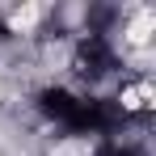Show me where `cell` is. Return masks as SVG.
<instances>
[{
  "instance_id": "obj_1",
  "label": "cell",
  "mask_w": 156,
  "mask_h": 156,
  "mask_svg": "<svg viewBox=\"0 0 156 156\" xmlns=\"http://www.w3.org/2000/svg\"><path fill=\"white\" fill-rule=\"evenodd\" d=\"M38 101H42V114L55 118L68 135H110L127 118L118 101H110V97H72L68 89H47Z\"/></svg>"
},
{
  "instance_id": "obj_2",
  "label": "cell",
  "mask_w": 156,
  "mask_h": 156,
  "mask_svg": "<svg viewBox=\"0 0 156 156\" xmlns=\"http://www.w3.org/2000/svg\"><path fill=\"white\" fill-rule=\"evenodd\" d=\"M118 59H114V47L105 42V34H84L80 38V47H76V59H72V68H76L84 80H101L110 68H114Z\"/></svg>"
},
{
  "instance_id": "obj_3",
  "label": "cell",
  "mask_w": 156,
  "mask_h": 156,
  "mask_svg": "<svg viewBox=\"0 0 156 156\" xmlns=\"http://www.w3.org/2000/svg\"><path fill=\"white\" fill-rule=\"evenodd\" d=\"M97 156H139V152H135V148H122V144H101Z\"/></svg>"
}]
</instances>
